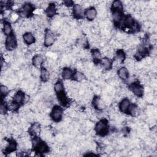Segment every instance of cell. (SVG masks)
Returning a JSON list of instances; mask_svg holds the SVG:
<instances>
[{"label":"cell","mask_w":157,"mask_h":157,"mask_svg":"<svg viewBox=\"0 0 157 157\" xmlns=\"http://www.w3.org/2000/svg\"><path fill=\"white\" fill-rule=\"evenodd\" d=\"M3 33L5 35L9 36L10 34H11L12 28H11V26H10V25L9 24V23L8 22L4 23L3 27Z\"/></svg>","instance_id":"obj_26"},{"label":"cell","mask_w":157,"mask_h":157,"mask_svg":"<svg viewBox=\"0 0 157 157\" xmlns=\"http://www.w3.org/2000/svg\"><path fill=\"white\" fill-rule=\"evenodd\" d=\"M56 9L54 4H50L49 5L48 8L45 9V14L49 17H54L56 14Z\"/></svg>","instance_id":"obj_13"},{"label":"cell","mask_w":157,"mask_h":157,"mask_svg":"<svg viewBox=\"0 0 157 157\" xmlns=\"http://www.w3.org/2000/svg\"><path fill=\"white\" fill-rule=\"evenodd\" d=\"M129 71L127 67H122L118 71V76L122 80H127L128 78Z\"/></svg>","instance_id":"obj_12"},{"label":"cell","mask_w":157,"mask_h":157,"mask_svg":"<svg viewBox=\"0 0 157 157\" xmlns=\"http://www.w3.org/2000/svg\"><path fill=\"white\" fill-rule=\"evenodd\" d=\"M19 104L14 101H9L8 104V108L11 111H15L19 108Z\"/></svg>","instance_id":"obj_30"},{"label":"cell","mask_w":157,"mask_h":157,"mask_svg":"<svg viewBox=\"0 0 157 157\" xmlns=\"http://www.w3.org/2000/svg\"><path fill=\"white\" fill-rule=\"evenodd\" d=\"M17 38L14 34H10L8 36V37L6 39V43H5V45L6 48L8 51H12L14 50L17 47Z\"/></svg>","instance_id":"obj_1"},{"label":"cell","mask_w":157,"mask_h":157,"mask_svg":"<svg viewBox=\"0 0 157 157\" xmlns=\"http://www.w3.org/2000/svg\"><path fill=\"white\" fill-rule=\"evenodd\" d=\"M92 56L95 60H100V59H101V54L100 53V52H99L98 50L95 49V50H93L92 52Z\"/></svg>","instance_id":"obj_33"},{"label":"cell","mask_w":157,"mask_h":157,"mask_svg":"<svg viewBox=\"0 0 157 157\" xmlns=\"http://www.w3.org/2000/svg\"><path fill=\"white\" fill-rule=\"evenodd\" d=\"M61 74L63 78L66 81H68L71 79L73 76L72 71L70 68H67V67H66V68H64Z\"/></svg>","instance_id":"obj_16"},{"label":"cell","mask_w":157,"mask_h":157,"mask_svg":"<svg viewBox=\"0 0 157 157\" xmlns=\"http://www.w3.org/2000/svg\"><path fill=\"white\" fill-rule=\"evenodd\" d=\"M129 106H130L129 101L128 99L125 98L123 99L121 102L120 103L119 109L122 112H126L128 111Z\"/></svg>","instance_id":"obj_9"},{"label":"cell","mask_w":157,"mask_h":157,"mask_svg":"<svg viewBox=\"0 0 157 157\" xmlns=\"http://www.w3.org/2000/svg\"><path fill=\"white\" fill-rule=\"evenodd\" d=\"M74 78L76 82H82L85 78V76L81 72H77L74 75Z\"/></svg>","instance_id":"obj_31"},{"label":"cell","mask_w":157,"mask_h":157,"mask_svg":"<svg viewBox=\"0 0 157 157\" xmlns=\"http://www.w3.org/2000/svg\"><path fill=\"white\" fill-rule=\"evenodd\" d=\"M101 64L103 68L106 70H109L112 66V63L107 57H104V59L101 60Z\"/></svg>","instance_id":"obj_21"},{"label":"cell","mask_w":157,"mask_h":157,"mask_svg":"<svg viewBox=\"0 0 157 157\" xmlns=\"http://www.w3.org/2000/svg\"><path fill=\"white\" fill-rule=\"evenodd\" d=\"M17 149V144L14 141H10V142L7 145V147L6 149V151L8 153H12L16 150Z\"/></svg>","instance_id":"obj_24"},{"label":"cell","mask_w":157,"mask_h":157,"mask_svg":"<svg viewBox=\"0 0 157 157\" xmlns=\"http://www.w3.org/2000/svg\"><path fill=\"white\" fill-rule=\"evenodd\" d=\"M128 111L129 112L131 116H133V117L137 116L139 113V109H138V106L136 105H135V104H132V105H130L129 107V109L128 110Z\"/></svg>","instance_id":"obj_22"},{"label":"cell","mask_w":157,"mask_h":157,"mask_svg":"<svg viewBox=\"0 0 157 157\" xmlns=\"http://www.w3.org/2000/svg\"><path fill=\"white\" fill-rule=\"evenodd\" d=\"M33 10L32 4L30 3H25L22 8L21 9V10L19 12V14L22 17H26L31 13Z\"/></svg>","instance_id":"obj_6"},{"label":"cell","mask_w":157,"mask_h":157,"mask_svg":"<svg viewBox=\"0 0 157 157\" xmlns=\"http://www.w3.org/2000/svg\"><path fill=\"white\" fill-rule=\"evenodd\" d=\"M55 35L52 31L48 30L44 35V43L45 46H51L55 43Z\"/></svg>","instance_id":"obj_5"},{"label":"cell","mask_w":157,"mask_h":157,"mask_svg":"<svg viewBox=\"0 0 157 157\" xmlns=\"http://www.w3.org/2000/svg\"><path fill=\"white\" fill-rule=\"evenodd\" d=\"M88 44V42L87 41V39L85 37V36H82V37L79 38L78 39V45L82 48H85L87 46Z\"/></svg>","instance_id":"obj_28"},{"label":"cell","mask_w":157,"mask_h":157,"mask_svg":"<svg viewBox=\"0 0 157 157\" xmlns=\"http://www.w3.org/2000/svg\"><path fill=\"white\" fill-rule=\"evenodd\" d=\"M112 7L113 9L122 10V9H123V4H122L121 1H114L112 3Z\"/></svg>","instance_id":"obj_29"},{"label":"cell","mask_w":157,"mask_h":157,"mask_svg":"<svg viewBox=\"0 0 157 157\" xmlns=\"http://www.w3.org/2000/svg\"><path fill=\"white\" fill-rule=\"evenodd\" d=\"M95 132L100 135L107 134L108 132V125L106 120H102L97 123L95 127Z\"/></svg>","instance_id":"obj_2"},{"label":"cell","mask_w":157,"mask_h":157,"mask_svg":"<svg viewBox=\"0 0 157 157\" xmlns=\"http://www.w3.org/2000/svg\"><path fill=\"white\" fill-rule=\"evenodd\" d=\"M25 95H24V93L22 91H19L16 92L14 96V101L19 104H22L25 101Z\"/></svg>","instance_id":"obj_10"},{"label":"cell","mask_w":157,"mask_h":157,"mask_svg":"<svg viewBox=\"0 0 157 157\" xmlns=\"http://www.w3.org/2000/svg\"><path fill=\"white\" fill-rule=\"evenodd\" d=\"M125 58V55L124 54V52L123 50H119L116 54V59L117 60H119L120 61L122 62L123 60Z\"/></svg>","instance_id":"obj_32"},{"label":"cell","mask_w":157,"mask_h":157,"mask_svg":"<svg viewBox=\"0 0 157 157\" xmlns=\"http://www.w3.org/2000/svg\"><path fill=\"white\" fill-rule=\"evenodd\" d=\"M0 90H1V93L3 96H6L8 93V88L6 86L1 85L0 87Z\"/></svg>","instance_id":"obj_35"},{"label":"cell","mask_w":157,"mask_h":157,"mask_svg":"<svg viewBox=\"0 0 157 157\" xmlns=\"http://www.w3.org/2000/svg\"><path fill=\"white\" fill-rule=\"evenodd\" d=\"M32 145L34 147H37L38 145L41 143V140H40V139L38 137H36L34 138V139H33L32 140Z\"/></svg>","instance_id":"obj_36"},{"label":"cell","mask_w":157,"mask_h":157,"mask_svg":"<svg viewBox=\"0 0 157 157\" xmlns=\"http://www.w3.org/2000/svg\"><path fill=\"white\" fill-rule=\"evenodd\" d=\"M64 88H65V85H63V83L59 81L55 83L54 90L56 93L63 92Z\"/></svg>","instance_id":"obj_23"},{"label":"cell","mask_w":157,"mask_h":157,"mask_svg":"<svg viewBox=\"0 0 157 157\" xmlns=\"http://www.w3.org/2000/svg\"><path fill=\"white\" fill-rule=\"evenodd\" d=\"M124 24L127 27H133L134 25L133 18L131 15H128L124 20Z\"/></svg>","instance_id":"obj_25"},{"label":"cell","mask_w":157,"mask_h":157,"mask_svg":"<svg viewBox=\"0 0 157 157\" xmlns=\"http://www.w3.org/2000/svg\"><path fill=\"white\" fill-rule=\"evenodd\" d=\"M72 12L76 17H81L83 14V8L80 4H75L73 6Z\"/></svg>","instance_id":"obj_15"},{"label":"cell","mask_w":157,"mask_h":157,"mask_svg":"<svg viewBox=\"0 0 157 157\" xmlns=\"http://www.w3.org/2000/svg\"><path fill=\"white\" fill-rule=\"evenodd\" d=\"M85 15L88 20H93L97 15V10L94 8H89L85 12Z\"/></svg>","instance_id":"obj_7"},{"label":"cell","mask_w":157,"mask_h":157,"mask_svg":"<svg viewBox=\"0 0 157 157\" xmlns=\"http://www.w3.org/2000/svg\"><path fill=\"white\" fill-rule=\"evenodd\" d=\"M23 39L25 44L28 45H31L34 43L36 38L35 36L30 32H27L23 34Z\"/></svg>","instance_id":"obj_8"},{"label":"cell","mask_w":157,"mask_h":157,"mask_svg":"<svg viewBox=\"0 0 157 157\" xmlns=\"http://www.w3.org/2000/svg\"><path fill=\"white\" fill-rule=\"evenodd\" d=\"M30 132L31 134L37 135L41 133V128L40 125L38 123H34L31 125V127L30 128Z\"/></svg>","instance_id":"obj_18"},{"label":"cell","mask_w":157,"mask_h":157,"mask_svg":"<svg viewBox=\"0 0 157 157\" xmlns=\"http://www.w3.org/2000/svg\"><path fill=\"white\" fill-rule=\"evenodd\" d=\"M31 73H32V74L34 75V76L36 77L41 76V71L37 67L34 66L31 68Z\"/></svg>","instance_id":"obj_34"},{"label":"cell","mask_w":157,"mask_h":157,"mask_svg":"<svg viewBox=\"0 0 157 157\" xmlns=\"http://www.w3.org/2000/svg\"><path fill=\"white\" fill-rule=\"evenodd\" d=\"M39 153H45L48 151V146L44 143H41L37 147Z\"/></svg>","instance_id":"obj_27"},{"label":"cell","mask_w":157,"mask_h":157,"mask_svg":"<svg viewBox=\"0 0 157 157\" xmlns=\"http://www.w3.org/2000/svg\"><path fill=\"white\" fill-rule=\"evenodd\" d=\"M32 62H33V65L35 67H39L43 63V62H44L43 57L41 55H35L33 57Z\"/></svg>","instance_id":"obj_14"},{"label":"cell","mask_w":157,"mask_h":157,"mask_svg":"<svg viewBox=\"0 0 157 157\" xmlns=\"http://www.w3.org/2000/svg\"><path fill=\"white\" fill-rule=\"evenodd\" d=\"M62 116H63L62 109L58 106H55L51 112L50 114L51 118L55 122H59L61 120Z\"/></svg>","instance_id":"obj_4"},{"label":"cell","mask_w":157,"mask_h":157,"mask_svg":"<svg viewBox=\"0 0 157 157\" xmlns=\"http://www.w3.org/2000/svg\"><path fill=\"white\" fill-rule=\"evenodd\" d=\"M63 3L65 4V5H66V6H71V5H72L73 2L71 1H65L63 2Z\"/></svg>","instance_id":"obj_38"},{"label":"cell","mask_w":157,"mask_h":157,"mask_svg":"<svg viewBox=\"0 0 157 157\" xmlns=\"http://www.w3.org/2000/svg\"><path fill=\"white\" fill-rule=\"evenodd\" d=\"M93 105L95 109H100L104 107V102L102 101L98 97H95L93 100Z\"/></svg>","instance_id":"obj_19"},{"label":"cell","mask_w":157,"mask_h":157,"mask_svg":"<svg viewBox=\"0 0 157 157\" xmlns=\"http://www.w3.org/2000/svg\"><path fill=\"white\" fill-rule=\"evenodd\" d=\"M0 112H1V115H3V116L6 114V107L3 104H2L1 106V108H0Z\"/></svg>","instance_id":"obj_37"},{"label":"cell","mask_w":157,"mask_h":157,"mask_svg":"<svg viewBox=\"0 0 157 157\" xmlns=\"http://www.w3.org/2000/svg\"><path fill=\"white\" fill-rule=\"evenodd\" d=\"M57 98H58L59 101L63 106H66L68 103V99H67V96L65 94L64 92L57 93Z\"/></svg>","instance_id":"obj_17"},{"label":"cell","mask_w":157,"mask_h":157,"mask_svg":"<svg viewBox=\"0 0 157 157\" xmlns=\"http://www.w3.org/2000/svg\"><path fill=\"white\" fill-rule=\"evenodd\" d=\"M112 18L115 22L117 23H120L122 19V10L113 9Z\"/></svg>","instance_id":"obj_11"},{"label":"cell","mask_w":157,"mask_h":157,"mask_svg":"<svg viewBox=\"0 0 157 157\" xmlns=\"http://www.w3.org/2000/svg\"><path fill=\"white\" fill-rule=\"evenodd\" d=\"M129 90L134 94V95L137 96H141L144 93V89L143 87L141 86L139 83L133 82L130 84Z\"/></svg>","instance_id":"obj_3"},{"label":"cell","mask_w":157,"mask_h":157,"mask_svg":"<svg viewBox=\"0 0 157 157\" xmlns=\"http://www.w3.org/2000/svg\"><path fill=\"white\" fill-rule=\"evenodd\" d=\"M41 78L44 82H47L50 79V74L45 67H43L41 70Z\"/></svg>","instance_id":"obj_20"}]
</instances>
